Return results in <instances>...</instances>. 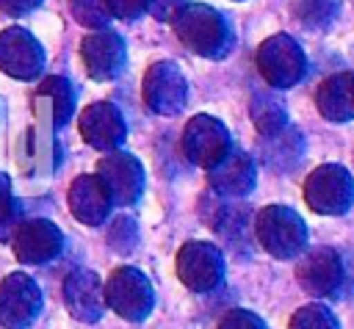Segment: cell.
Segmentation results:
<instances>
[{
	"mask_svg": "<svg viewBox=\"0 0 354 329\" xmlns=\"http://www.w3.org/2000/svg\"><path fill=\"white\" fill-rule=\"evenodd\" d=\"M0 64L14 75H28L39 66L36 44L22 30H6L0 36Z\"/></svg>",
	"mask_w": 354,
	"mask_h": 329,
	"instance_id": "obj_1",
	"label": "cell"
},
{
	"mask_svg": "<svg viewBox=\"0 0 354 329\" xmlns=\"http://www.w3.org/2000/svg\"><path fill=\"white\" fill-rule=\"evenodd\" d=\"M41 0H0V8L8 11V14H25L30 11L33 6H39Z\"/></svg>",
	"mask_w": 354,
	"mask_h": 329,
	"instance_id": "obj_2",
	"label": "cell"
}]
</instances>
